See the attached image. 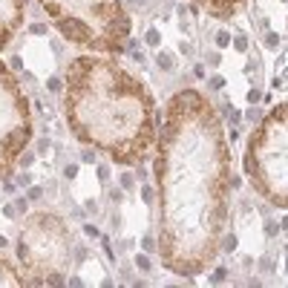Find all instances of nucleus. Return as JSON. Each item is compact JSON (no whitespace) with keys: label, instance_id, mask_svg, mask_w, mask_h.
<instances>
[{"label":"nucleus","instance_id":"1","mask_svg":"<svg viewBox=\"0 0 288 288\" xmlns=\"http://www.w3.org/2000/svg\"><path fill=\"white\" fill-rule=\"evenodd\" d=\"M153 150L159 259L176 277H199L222 251L234 190L225 124L202 89L167 98Z\"/></svg>","mask_w":288,"mask_h":288},{"label":"nucleus","instance_id":"2","mask_svg":"<svg viewBox=\"0 0 288 288\" xmlns=\"http://www.w3.org/2000/svg\"><path fill=\"white\" fill-rule=\"evenodd\" d=\"M64 119L75 141L104 153L119 167H138L159 136L150 86L116 55H75L64 75Z\"/></svg>","mask_w":288,"mask_h":288},{"label":"nucleus","instance_id":"3","mask_svg":"<svg viewBox=\"0 0 288 288\" xmlns=\"http://www.w3.org/2000/svg\"><path fill=\"white\" fill-rule=\"evenodd\" d=\"M58 35L84 52L124 55L133 41V17L121 0H35Z\"/></svg>","mask_w":288,"mask_h":288},{"label":"nucleus","instance_id":"4","mask_svg":"<svg viewBox=\"0 0 288 288\" xmlns=\"http://www.w3.org/2000/svg\"><path fill=\"white\" fill-rule=\"evenodd\" d=\"M242 167L256 196L288 210V101L274 104L256 121L245 144Z\"/></svg>","mask_w":288,"mask_h":288},{"label":"nucleus","instance_id":"5","mask_svg":"<svg viewBox=\"0 0 288 288\" xmlns=\"http://www.w3.org/2000/svg\"><path fill=\"white\" fill-rule=\"evenodd\" d=\"M15 254L29 286H64L75 259V234L58 213L35 210L17 231Z\"/></svg>","mask_w":288,"mask_h":288},{"label":"nucleus","instance_id":"6","mask_svg":"<svg viewBox=\"0 0 288 288\" xmlns=\"http://www.w3.org/2000/svg\"><path fill=\"white\" fill-rule=\"evenodd\" d=\"M32 101L17 81L15 69L0 61V182L12 179L20 156L32 144Z\"/></svg>","mask_w":288,"mask_h":288},{"label":"nucleus","instance_id":"7","mask_svg":"<svg viewBox=\"0 0 288 288\" xmlns=\"http://www.w3.org/2000/svg\"><path fill=\"white\" fill-rule=\"evenodd\" d=\"M26 20V0H0V52L17 38Z\"/></svg>","mask_w":288,"mask_h":288},{"label":"nucleus","instance_id":"8","mask_svg":"<svg viewBox=\"0 0 288 288\" xmlns=\"http://www.w3.org/2000/svg\"><path fill=\"white\" fill-rule=\"evenodd\" d=\"M196 6H202L205 12L216 20H231L239 9L245 6V0H193Z\"/></svg>","mask_w":288,"mask_h":288},{"label":"nucleus","instance_id":"9","mask_svg":"<svg viewBox=\"0 0 288 288\" xmlns=\"http://www.w3.org/2000/svg\"><path fill=\"white\" fill-rule=\"evenodd\" d=\"M23 288V286H29V280H26V274H20L6 259V256H0V288Z\"/></svg>","mask_w":288,"mask_h":288},{"label":"nucleus","instance_id":"10","mask_svg":"<svg viewBox=\"0 0 288 288\" xmlns=\"http://www.w3.org/2000/svg\"><path fill=\"white\" fill-rule=\"evenodd\" d=\"M17 165H20V167H29V165H35V153H32V150H29V153H23Z\"/></svg>","mask_w":288,"mask_h":288},{"label":"nucleus","instance_id":"11","mask_svg":"<svg viewBox=\"0 0 288 288\" xmlns=\"http://www.w3.org/2000/svg\"><path fill=\"white\" fill-rule=\"evenodd\" d=\"M159 64H162V69H173V55H162Z\"/></svg>","mask_w":288,"mask_h":288},{"label":"nucleus","instance_id":"12","mask_svg":"<svg viewBox=\"0 0 288 288\" xmlns=\"http://www.w3.org/2000/svg\"><path fill=\"white\" fill-rule=\"evenodd\" d=\"M136 265L141 271H150V259H147V256H136Z\"/></svg>","mask_w":288,"mask_h":288},{"label":"nucleus","instance_id":"13","mask_svg":"<svg viewBox=\"0 0 288 288\" xmlns=\"http://www.w3.org/2000/svg\"><path fill=\"white\" fill-rule=\"evenodd\" d=\"M153 196H156V190H150V187H141V199H144V202H150Z\"/></svg>","mask_w":288,"mask_h":288},{"label":"nucleus","instance_id":"14","mask_svg":"<svg viewBox=\"0 0 288 288\" xmlns=\"http://www.w3.org/2000/svg\"><path fill=\"white\" fill-rule=\"evenodd\" d=\"M121 185H124V187H133V176H130V173H124V176H121Z\"/></svg>","mask_w":288,"mask_h":288},{"label":"nucleus","instance_id":"15","mask_svg":"<svg viewBox=\"0 0 288 288\" xmlns=\"http://www.w3.org/2000/svg\"><path fill=\"white\" fill-rule=\"evenodd\" d=\"M29 182H32V176H29V173H23V176L17 179V185H29Z\"/></svg>","mask_w":288,"mask_h":288},{"label":"nucleus","instance_id":"16","mask_svg":"<svg viewBox=\"0 0 288 288\" xmlns=\"http://www.w3.org/2000/svg\"><path fill=\"white\" fill-rule=\"evenodd\" d=\"M210 280H225V268H216V274H213Z\"/></svg>","mask_w":288,"mask_h":288}]
</instances>
